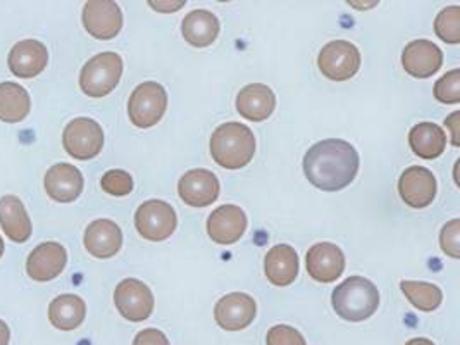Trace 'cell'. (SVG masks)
Returning a JSON list of instances; mask_svg holds the SVG:
<instances>
[{"mask_svg": "<svg viewBox=\"0 0 460 345\" xmlns=\"http://www.w3.org/2000/svg\"><path fill=\"white\" fill-rule=\"evenodd\" d=\"M0 226L4 234L16 243H24L31 237V219L20 197L4 195L0 199Z\"/></svg>", "mask_w": 460, "mask_h": 345, "instance_id": "obj_22", "label": "cell"}, {"mask_svg": "<svg viewBox=\"0 0 460 345\" xmlns=\"http://www.w3.org/2000/svg\"><path fill=\"white\" fill-rule=\"evenodd\" d=\"M358 154L352 144L340 138H326L314 144L304 157V172L315 189L338 192L356 180Z\"/></svg>", "mask_w": 460, "mask_h": 345, "instance_id": "obj_1", "label": "cell"}, {"mask_svg": "<svg viewBox=\"0 0 460 345\" xmlns=\"http://www.w3.org/2000/svg\"><path fill=\"white\" fill-rule=\"evenodd\" d=\"M405 345H435L433 344V342H431V341H429V339H420V337H419V339H412V341H409V342H407V344Z\"/></svg>", "mask_w": 460, "mask_h": 345, "instance_id": "obj_38", "label": "cell"}, {"mask_svg": "<svg viewBox=\"0 0 460 345\" xmlns=\"http://www.w3.org/2000/svg\"><path fill=\"white\" fill-rule=\"evenodd\" d=\"M409 146L420 159L433 161L439 157L447 147V135L435 123H419L409 133Z\"/></svg>", "mask_w": 460, "mask_h": 345, "instance_id": "obj_26", "label": "cell"}, {"mask_svg": "<svg viewBox=\"0 0 460 345\" xmlns=\"http://www.w3.org/2000/svg\"><path fill=\"white\" fill-rule=\"evenodd\" d=\"M400 290L405 294V297L414 307L424 313L438 309L439 304L443 301V292L435 283L403 280L400 283Z\"/></svg>", "mask_w": 460, "mask_h": 345, "instance_id": "obj_28", "label": "cell"}, {"mask_svg": "<svg viewBox=\"0 0 460 345\" xmlns=\"http://www.w3.org/2000/svg\"><path fill=\"white\" fill-rule=\"evenodd\" d=\"M435 31L445 43L460 42V7L452 5L439 13L435 22Z\"/></svg>", "mask_w": 460, "mask_h": 345, "instance_id": "obj_29", "label": "cell"}, {"mask_svg": "<svg viewBox=\"0 0 460 345\" xmlns=\"http://www.w3.org/2000/svg\"><path fill=\"white\" fill-rule=\"evenodd\" d=\"M332 302L340 318L358 323L376 313L379 292L373 281L364 277H350L336 287Z\"/></svg>", "mask_w": 460, "mask_h": 345, "instance_id": "obj_3", "label": "cell"}, {"mask_svg": "<svg viewBox=\"0 0 460 345\" xmlns=\"http://www.w3.org/2000/svg\"><path fill=\"white\" fill-rule=\"evenodd\" d=\"M63 146L73 159L90 161L104 147L102 127L92 118H76L64 128Z\"/></svg>", "mask_w": 460, "mask_h": 345, "instance_id": "obj_6", "label": "cell"}, {"mask_svg": "<svg viewBox=\"0 0 460 345\" xmlns=\"http://www.w3.org/2000/svg\"><path fill=\"white\" fill-rule=\"evenodd\" d=\"M49 63L47 47L39 40L28 39L16 43L7 58V65L14 76L18 78H35L42 73Z\"/></svg>", "mask_w": 460, "mask_h": 345, "instance_id": "obj_19", "label": "cell"}, {"mask_svg": "<svg viewBox=\"0 0 460 345\" xmlns=\"http://www.w3.org/2000/svg\"><path fill=\"white\" fill-rule=\"evenodd\" d=\"M439 243L447 256L460 258V219H452L441 228Z\"/></svg>", "mask_w": 460, "mask_h": 345, "instance_id": "obj_32", "label": "cell"}, {"mask_svg": "<svg viewBox=\"0 0 460 345\" xmlns=\"http://www.w3.org/2000/svg\"><path fill=\"white\" fill-rule=\"evenodd\" d=\"M402 65L414 78H429L443 65V52L429 40H414L403 49Z\"/></svg>", "mask_w": 460, "mask_h": 345, "instance_id": "obj_20", "label": "cell"}, {"mask_svg": "<svg viewBox=\"0 0 460 345\" xmlns=\"http://www.w3.org/2000/svg\"><path fill=\"white\" fill-rule=\"evenodd\" d=\"M84 26L93 39L111 40L123 28L121 7L111 0H90L84 7Z\"/></svg>", "mask_w": 460, "mask_h": 345, "instance_id": "obj_10", "label": "cell"}, {"mask_svg": "<svg viewBox=\"0 0 460 345\" xmlns=\"http://www.w3.org/2000/svg\"><path fill=\"white\" fill-rule=\"evenodd\" d=\"M298 266L300 262L295 249L287 243L274 245L264 259L266 277L276 287L292 285L295 279L298 277Z\"/></svg>", "mask_w": 460, "mask_h": 345, "instance_id": "obj_23", "label": "cell"}, {"mask_svg": "<svg viewBox=\"0 0 460 345\" xmlns=\"http://www.w3.org/2000/svg\"><path fill=\"white\" fill-rule=\"evenodd\" d=\"M219 22L217 18L206 9L191 11L181 22L183 39L195 49L209 47L219 35Z\"/></svg>", "mask_w": 460, "mask_h": 345, "instance_id": "obj_24", "label": "cell"}, {"mask_svg": "<svg viewBox=\"0 0 460 345\" xmlns=\"http://www.w3.org/2000/svg\"><path fill=\"white\" fill-rule=\"evenodd\" d=\"M435 99L441 104H459L460 71L452 69L435 84Z\"/></svg>", "mask_w": 460, "mask_h": 345, "instance_id": "obj_30", "label": "cell"}, {"mask_svg": "<svg viewBox=\"0 0 460 345\" xmlns=\"http://www.w3.org/2000/svg\"><path fill=\"white\" fill-rule=\"evenodd\" d=\"M150 5L155 9V11H163V13H171V11H178L185 5V2H150Z\"/></svg>", "mask_w": 460, "mask_h": 345, "instance_id": "obj_35", "label": "cell"}, {"mask_svg": "<svg viewBox=\"0 0 460 345\" xmlns=\"http://www.w3.org/2000/svg\"><path fill=\"white\" fill-rule=\"evenodd\" d=\"M11 341V330L5 322L0 320V345H9Z\"/></svg>", "mask_w": 460, "mask_h": 345, "instance_id": "obj_37", "label": "cell"}, {"mask_svg": "<svg viewBox=\"0 0 460 345\" xmlns=\"http://www.w3.org/2000/svg\"><path fill=\"white\" fill-rule=\"evenodd\" d=\"M221 192L219 180L209 170H191L180 178L178 194L191 208H208Z\"/></svg>", "mask_w": 460, "mask_h": 345, "instance_id": "obj_14", "label": "cell"}, {"mask_svg": "<svg viewBox=\"0 0 460 345\" xmlns=\"http://www.w3.org/2000/svg\"><path fill=\"white\" fill-rule=\"evenodd\" d=\"M257 314V304L249 294L233 292L221 297L214 307L216 323L228 332H240L249 328Z\"/></svg>", "mask_w": 460, "mask_h": 345, "instance_id": "obj_11", "label": "cell"}, {"mask_svg": "<svg viewBox=\"0 0 460 345\" xmlns=\"http://www.w3.org/2000/svg\"><path fill=\"white\" fill-rule=\"evenodd\" d=\"M268 345H307L304 335L288 324H276L268 332Z\"/></svg>", "mask_w": 460, "mask_h": 345, "instance_id": "obj_33", "label": "cell"}, {"mask_svg": "<svg viewBox=\"0 0 460 345\" xmlns=\"http://www.w3.org/2000/svg\"><path fill=\"white\" fill-rule=\"evenodd\" d=\"M460 112H454L448 119H447V125L452 128V135H454V138H452V144L456 146V147H459V127H457V121H459Z\"/></svg>", "mask_w": 460, "mask_h": 345, "instance_id": "obj_36", "label": "cell"}, {"mask_svg": "<svg viewBox=\"0 0 460 345\" xmlns=\"http://www.w3.org/2000/svg\"><path fill=\"white\" fill-rule=\"evenodd\" d=\"M84 243L90 256L97 259L112 258L121 251L123 232L111 219H97L86 226Z\"/></svg>", "mask_w": 460, "mask_h": 345, "instance_id": "obj_18", "label": "cell"}, {"mask_svg": "<svg viewBox=\"0 0 460 345\" xmlns=\"http://www.w3.org/2000/svg\"><path fill=\"white\" fill-rule=\"evenodd\" d=\"M4 249H5V245H4V240L0 237V258L4 256Z\"/></svg>", "mask_w": 460, "mask_h": 345, "instance_id": "obj_39", "label": "cell"}, {"mask_svg": "<svg viewBox=\"0 0 460 345\" xmlns=\"http://www.w3.org/2000/svg\"><path fill=\"white\" fill-rule=\"evenodd\" d=\"M247 215L238 206L226 204L212 211L208 219V234L212 242L221 245L236 243L247 230Z\"/></svg>", "mask_w": 460, "mask_h": 345, "instance_id": "obj_17", "label": "cell"}, {"mask_svg": "<svg viewBox=\"0 0 460 345\" xmlns=\"http://www.w3.org/2000/svg\"><path fill=\"white\" fill-rule=\"evenodd\" d=\"M101 185L105 194L125 197L133 190V178L125 170H111L102 176Z\"/></svg>", "mask_w": 460, "mask_h": 345, "instance_id": "obj_31", "label": "cell"}, {"mask_svg": "<svg viewBox=\"0 0 460 345\" xmlns=\"http://www.w3.org/2000/svg\"><path fill=\"white\" fill-rule=\"evenodd\" d=\"M307 271L319 283H333L345 271L343 251L330 242L315 243L307 252Z\"/></svg>", "mask_w": 460, "mask_h": 345, "instance_id": "obj_16", "label": "cell"}, {"mask_svg": "<svg viewBox=\"0 0 460 345\" xmlns=\"http://www.w3.org/2000/svg\"><path fill=\"white\" fill-rule=\"evenodd\" d=\"M43 187L47 195L56 202H75L84 192V174L73 164L59 163L45 172Z\"/></svg>", "mask_w": 460, "mask_h": 345, "instance_id": "obj_15", "label": "cell"}, {"mask_svg": "<svg viewBox=\"0 0 460 345\" xmlns=\"http://www.w3.org/2000/svg\"><path fill=\"white\" fill-rule=\"evenodd\" d=\"M168 109V92L157 82L137 86L128 101V116L137 128L155 127Z\"/></svg>", "mask_w": 460, "mask_h": 345, "instance_id": "obj_5", "label": "cell"}, {"mask_svg": "<svg viewBox=\"0 0 460 345\" xmlns=\"http://www.w3.org/2000/svg\"><path fill=\"white\" fill-rule=\"evenodd\" d=\"M133 345H169V341L161 330L146 328L137 333Z\"/></svg>", "mask_w": 460, "mask_h": 345, "instance_id": "obj_34", "label": "cell"}, {"mask_svg": "<svg viewBox=\"0 0 460 345\" xmlns=\"http://www.w3.org/2000/svg\"><path fill=\"white\" fill-rule=\"evenodd\" d=\"M317 66L328 80L347 82L356 76L360 67V52L354 43L333 40L321 49Z\"/></svg>", "mask_w": 460, "mask_h": 345, "instance_id": "obj_7", "label": "cell"}, {"mask_svg": "<svg viewBox=\"0 0 460 345\" xmlns=\"http://www.w3.org/2000/svg\"><path fill=\"white\" fill-rule=\"evenodd\" d=\"M135 226L146 240L164 242L178 226L176 211L164 200H146L137 209Z\"/></svg>", "mask_w": 460, "mask_h": 345, "instance_id": "obj_8", "label": "cell"}, {"mask_svg": "<svg viewBox=\"0 0 460 345\" xmlns=\"http://www.w3.org/2000/svg\"><path fill=\"white\" fill-rule=\"evenodd\" d=\"M276 108V95L264 84H251L243 86L236 97V111L242 118L261 123L268 119Z\"/></svg>", "mask_w": 460, "mask_h": 345, "instance_id": "obj_21", "label": "cell"}, {"mask_svg": "<svg viewBox=\"0 0 460 345\" xmlns=\"http://www.w3.org/2000/svg\"><path fill=\"white\" fill-rule=\"evenodd\" d=\"M212 159L226 170H240L251 164L255 154V137L249 127L242 123H225L210 137Z\"/></svg>", "mask_w": 460, "mask_h": 345, "instance_id": "obj_2", "label": "cell"}, {"mask_svg": "<svg viewBox=\"0 0 460 345\" xmlns=\"http://www.w3.org/2000/svg\"><path fill=\"white\" fill-rule=\"evenodd\" d=\"M31 101L28 90L14 82L0 84V121L20 123L28 118Z\"/></svg>", "mask_w": 460, "mask_h": 345, "instance_id": "obj_27", "label": "cell"}, {"mask_svg": "<svg viewBox=\"0 0 460 345\" xmlns=\"http://www.w3.org/2000/svg\"><path fill=\"white\" fill-rule=\"evenodd\" d=\"M123 76V59L116 52L93 56L80 73V88L84 95L101 99L109 95Z\"/></svg>", "mask_w": 460, "mask_h": 345, "instance_id": "obj_4", "label": "cell"}, {"mask_svg": "<svg viewBox=\"0 0 460 345\" xmlns=\"http://www.w3.org/2000/svg\"><path fill=\"white\" fill-rule=\"evenodd\" d=\"M67 264V252L58 242H43L37 245L26 261V273L31 280L45 281L58 279Z\"/></svg>", "mask_w": 460, "mask_h": 345, "instance_id": "obj_13", "label": "cell"}, {"mask_svg": "<svg viewBox=\"0 0 460 345\" xmlns=\"http://www.w3.org/2000/svg\"><path fill=\"white\" fill-rule=\"evenodd\" d=\"M398 194L414 209L428 208L437 197V178L428 168L411 166L398 180Z\"/></svg>", "mask_w": 460, "mask_h": 345, "instance_id": "obj_12", "label": "cell"}, {"mask_svg": "<svg viewBox=\"0 0 460 345\" xmlns=\"http://www.w3.org/2000/svg\"><path fill=\"white\" fill-rule=\"evenodd\" d=\"M114 304L119 314L133 323L146 322L154 311V294L144 281L126 279L114 290Z\"/></svg>", "mask_w": 460, "mask_h": 345, "instance_id": "obj_9", "label": "cell"}, {"mask_svg": "<svg viewBox=\"0 0 460 345\" xmlns=\"http://www.w3.org/2000/svg\"><path fill=\"white\" fill-rule=\"evenodd\" d=\"M86 304L82 297L73 294H63L49 305V320L58 330L71 332L84 323Z\"/></svg>", "mask_w": 460, "mask_h": 345, "instance_id": "obj_25", "label": "cell"}]
</instances>
